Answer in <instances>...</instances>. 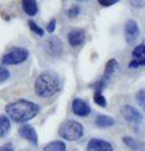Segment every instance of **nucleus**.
<instances>
[{"label":"nucleus","instance_id":"10","mask_svg":"<svg viewBox=\"0 0 145 151\" xmlns=\"http://www.w3.org/2000/svg\"><path fill=\"white\" fill-rule=\"evenodd\" d=\"M86 33L81 28H74L68 33V43L72 47H79L85 43Z\"/></svg>","mask_w":145,"mask_h":151},{"label":"nucleus","instance_id":"20","mask_svg":"<svg viewBox=\"0 0 145 151\" xmlns=\"http://www.w3.org/2000/svg\"><path fill=\"white\" fill-rule=\"evenodd\" d=\"M93 102H95L97 106L106 107V98H105V96H102L101 92H95V94H93Z\"/></svg>","mask_w":145,"mask_h":151},{"label":"nucleus","instance_id":"9","mask_svg":"<svg viewBox=\"0 0 145 151\" xmlns=\"http://www.w3.org/2000/svg\"><path fill=\"white\" fill-rule=\"evenodd\" d=\"M18 134H19L20 137L28 140L30 144L33 145H38V135H37V131L33 126L30 125H23L19 127L18 130Z\"/></svg>","mask_w":145,"mask_h":151},{"label":"nucleus","instance_id":"22","mask_svg":"<svg viewBox=\"0 0 145 151\" xmlns=\"http://www.w3.org/2000/svg\"><path fill=\"white\" fill-rule=\"evenodd\" d=\"M9 77H10V72L4 65H0V83L5 82L6 79H9Z\"/></svg>","mask_w":145,"mask_h":151},{"label":"nucleus","instance_id":"3","mask_svg":"<svg viewBox=\"0 0 145 151\" xmlns=\"http://www.w3.org/2000/svg\"><path fill=\"white\" fill-rule=\"evenodd\" d=\"M58 135L67 141H77L83 136V126L74 120H66L61 124Z\"/></svg>","mask_w":145,"mask_h":151},{"label":"nucleus","instance_id":"2","mask_svg":"<svg viewBox=\"0 0 145 151\" xmlns=\"http://www.w3.org/2000/svg\"><path fill=\"white\" fill-rule=\"evenodd\" d=\"M61 88V81L58 74L53 70H44L37 77L34 82V91L37 96L47 98L56 94Z\"/></svg>","mask_w":145,"mask_h":151},{"label":"nucleus","instance_id":"12","mask_svg":"<svg viewBox=\"0 0 145 151\" xmlns=\"http://www.w3.org/2000/svg\"><path fill=\"white\" fill-rule=\"evenodd\" d=\"M87 151H114L109 141L101 139H91L87 144Z\"/></svg>","mask_w":145,"mask_h":151},{"label":"nucleus","instance_id":"1","mask_svg":"<svg viewBox=\"0 0 145 151\" xmlns=\"http://www.w3.org/2000/svg\"><path fill=\"white\" fill-rule=\"evenodd\" d=\"M5 112L14 122H27L38 115L39 106L27 100H18L6 105Z\"/></svg>","mask_w":145,"mask_h":151},{"label":"nucleus","instance_id":"23","mask_svg":"<svg viewBox=\"0 0 145 151\" xmlns=\"http://www.w3.org/2000/svg\"><path fill=\"white\" fill-rule=\"evenodd\" d=\"M79 12H81V8H79L78 5H73L71 9H68L67 10V15H68V18L73 19V18H76L78 15Z\"/></svg>","mask_w":145,"mask_h":151},{"label":"nucleus","instance_id":"6","mask_svg":"<svg viewBox=\"0 0 145 151\" xmlns=\"http://www.w3.org/2000/svg\"><path fill=\"white\" fill-rule=\"evenodd\" d=\"M131 62L129 63V67L131 69H135L138 67L145 65V43L138 44L131 52Z\"/></svg>","mask_w":145,"mask_h":151},{"label":"nucleus","instance_id":"13","mask_svg":"<svg viewBox=\"0 0 145 151\" xmlns=\"http://www.w3.org/2000/svg\"><path fill=\"white\" fill-rule=\"evenodd\" d=\"M123 142L128 146L129 149H131L133 151H143L144 150V142L139 141L138 139L130 137V136H124L123 137Z\"/></svg>","mask_w":145,"mask_h":151},{"label":"nucleus","instance_id":"11","mask_svg":"<svg viewBox=\"0 0 145 151\" xmlns=\"http://www.w3.org/2000/svg\"><path fill=\"white\" fill-rule=\"evenodd\" d=\"M72 112H73L76 116L86 117V116L90 115L91 107L88 106L87 102H85L83 100H81V98H74L73 102H72Z\"/></svg>","mask_w":145,"mask_h":151},{"label":"nucleus","instance_id":"26","mask_svg":"<svg viewBox=\"0 0 145 151\" xmlns=\"http://www.w3.org/2000/svg\"><path fill=\"white\" fill-rule=\"evenodd\" d=\"M0 151H14V147H13V144L8 142V144H4L1 147H0Z\"/></svg>","mask_w":145,"mask_h":151},{"label":"nucleus","instance_id":"16","mask_svg":"<svg viewBox=\"0 0 145 151\" xmlns=\"http://www.w3.org/2000/svg\"><path fill=\"white\" fill-rule=\"evenodd\" d=\"M118 67H119V63H118V60L116 59L112 58L110 60H107L106 67H105V72H104V79H109L111 76L116 72Z\"/></svg>","mask_w":145,"mask_h":151},{"label":"nucleus","instance_id":"25","mask_svg":"<svg viewBox=\"0 0 145 151\" xmlns=\"http://www.w3.org/2000/svg\"><path fill=\"white\" fill-rule=\"evenodd\" d=\"M99 3L102 6H111V5H114V4L118 3V0H100Z\"/></svg>","mask_w":145,"mask_h":151},{"label":"nucleus","instance_id":"14","mask_svg":"<svg viewBox=\"0 0 145 151\" xmlns=\"http://www.w3.org/2000/svg\"><path fill=\"white\" fill-rule=\"evenodd\" d=\"M95 124H96L97 127H100V129H107V127L114 126L115 120H114V117H111V116L99 115L95 120Z\"/></svg>","mask_w":145,"mask_h":151},{"label":"nucleus","instance_id":"7","mask_svg":"<svg viewBox=\"0 0 145 151\" xmlns=\"http://www.w3.org/2000/svg\"><path fill=\"white\" fill-rule=\"evenodd\" d=\"M121 116L124 117V120L128 122H133V124H139L143 121L141 112L131 105H125L121 108Z\"/></svg>","mask_w":145,"mask_h":151},{"label":"nucleus","instance_id":"4","mask_svg":"<svg viewBox=\"0 0 145 151\" xmlns=\"http://www.w3.org/2000/svg\"><path fill=\"white\" fill-rule=\"evenodd\" d=\"M29 57V52L25 48L22 47H15V48L10 49L3 55L1 63L4 65H13V64H20L23 62H25Z\"/></svg>","mask_w":145,"mask_h":151},{"label":"nucleus","instance_id":"24","mask_svg":"<svg viewBox=\"0 0 145 151\" xmlns=\"http://www.w3.org/2000/svg\"><path fill=\"white\" fill-rule=\"evenodd\" d=\"M56 25H57V20H56L54 18L50 19V20L48 22V24H47V32L52 34V33L56 30Z\"/></svg>","mask_w":145,"mask_h":151},{"label":"nucleus","instance_id":"15","mask_svg":"<svg viewBox=\"0 0 145 151\" xmlns=\"http://www.w3.org/2000/svg\"><path fill=\"white\" fill-rule=\"evenodd\" d=\"M22 6H23V10L29 17H34L38 13V4H37V1H33V0H24V1H22Z\"/></svg>","mask_w":145,"mask_h":151},{"label":"nucleus","instance_id":"21","mask_svg":"<svg viewBox=\"0 0 145 151\" xmlns=\"http://www.w3.org/2000/svg\"><path fill=\"white\" fill-rule=\"evenodd\" d=\"M28 25H29V28H30L32 32H34L35 34H38L39 37H43V35H44V30L42 29V28H40L38 24H37L35 22L29 20V22H28Z\"/></svg>","mask_w":145,"mask_h":151},{"label":"nucleus","instance_id":"19","mask_svg":"<svg viewBox=\"0 0 145 151\" xmlns=\"http://www.w3.org/2000/svg\"><path fill=\"white\" fill-rule=\"evenodd\" d=\"M135 98H136L138 105L145 111V88L139 89V91L136 92V96H135Z\"/></svg>","mask_w":145,"mask_h":151},{"label":"nucleus","instance_id":"17","mask_svg":"<svg viewBox=\"0 0 145 151\" xmlns=\"http://www.w3.org/2000/svg\"><path fill=\"white\" fill-rule=\"evenodd\" d=\"M66 144L63 141H59V140H56V141H52V142L47 144L44 147H43V151H66Z\"/></svg>","mask_w":145,"mask_h":151},{"label":"nucleus","instance_id":"8","mask_svg":"<svg viewBox=\"0 0 145 151\" xmlns=\"http://www.w3.org/2000/svg\"><path fill=\"white\" fill-rule=\"evenodd\" d=\"M139 33H140V29H139L138 23L135 22L134 19H129V20L125 23V40H126V43L134 44L135 40H136L138 37H139Z\"/></svg>","mask_w":145,"mask_h":151},{"label":"nucleus","instance_id":"18","mask_svg":"<svg viewBox=\"0 0 145 151\" xmlns=\"http://www.w3.org/2000/svg\"><path fill=\"white\" fill-rule=\"evenodd\" d=\"M10 131V120L9 117L3 115L0 116V137H4Z\"/></svg>","mask_w":145,"mask_h":151},{"label":"nucleus","instance_id":"5","mask_svg":"<svg viewBox=\"0 0 145 151\" xmlns=\"http://www.w3.org/2000/svg\"><path fill=\"white\" fill-rule=\"evenodd\" d=\"M44 49L49 55L52 57H59L63 52V43L58 37H49L44 43Z\"/></svg>","mask_w":145,"mask_h":151}]
</instances>
